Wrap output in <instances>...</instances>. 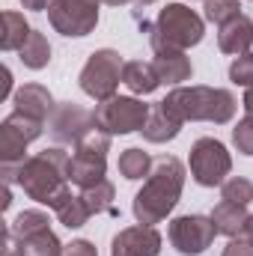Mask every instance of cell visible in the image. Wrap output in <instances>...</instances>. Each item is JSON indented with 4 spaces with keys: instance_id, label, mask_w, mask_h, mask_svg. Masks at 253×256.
<instances>
[{
    "instance_id": "obj_18",
    "label": "cell",
    "mask_w": 253,
    "mask_h": 256,
    "mask_svg": "<svg viewBox=\"0 0 253 256\" xmlns=\"http://www.w3.org/2000/svg\"><path fill=\"white\" fill-rule=\"evenodd\" d=\"M248 218H250L248 208H244L242 202H230V200H220V202L214 206V212H212L214 230H218L220 236H230V238H236V236L244 232Z\"/></svg>"
},
{
    "instance_id": "obj_23",
    "label": "cell",
    "mask_w": 253,
    "mask_h": 256,
    "mask_svg": "<svg viewBox=\"0 0 253 256\" xmlns=\"http://www.w3.org/2000/svg\"><path fill=\"white\" fill-rule=\"evenodd\" d=\"M42 230H51V226H48V214L39 212V208H27V212H21V214L9 224V238L18 242V238L36 236V232H42Z\"/></svg>"
},
{
    "instance_id": "obj_25",
    "label": "cell",
    "mask_w": 253,
    "mask_h": 256,
    "mask_svg": "<svg viewBox=\"0 0 253 256\" xmlns=\"http://www.w3.org/2000/svg\"><path fill=\"white\" fill-rule=\"evenodd\" d=\"M149 173H152V158L143 149L131 146V149H126L120 155V176H126V179H143Z\"/></svg>"
},
{
    "instance_id": "obj_5",
    "label": "cell",
    "mask_w": 253,
    "mask_h": 256,
    "mask_svg": "<svg viewBox=\"0 0 253 256\" xmlns=\"http://www.w3.org/2000/svg\"><path fill=\"white\" fill-rule=\"evenodd\" d=\"M122 68H126V63H122V57L116 51L102 48V51H92L90 54L86 66L80 68L78 84H80V90L90 98L108 102V98L116 96V86L122 84Z\"/></svg>"
},
{
    "instance_id": "obj_2",
    "label": "cell",
    "mask_w": 253,
    "mask_h": 256,
    "mask_svg": "<svg viewBox=\"0 0 253 256\" xmlns=\"http://www.w3.org/2000/svg\"><path fill=\"white\" fill-rule=\"evenodd\" d=\"M185 188V167L179 158L173 155H161L155 164H152V173L146 176L143 188L134 196V218L137 224H146V226H155L161 224L179 202Z\"/></svg>"
},
{
    "instance_id": "obj_34",
    "label": "cell",
    "mask_w": 253,
    "mask_h": 256,
    "mask_svg": "<svg viewBox=\"0 0 253 256\" xmlns=\"http://www.w3.org/2000/svg\"><path fill=\"white\" fill-rule=\"evenodd\" d=\"M21 3H24V9H33V12H42L51 6V0H21Z\"/></svg>"
},
{
    "instance_id": "obj_17",
    "label": "cell",
    "mask_w": 253,
    "mask_h": 256,
    "mask_svg": "<svg viewBox=\"0 0 253 256\" xmlns=\"http://www.w3.org/2000/svg\"><path fill=\"white\" fill-rule=\"evenodd\" d=\"M152 66H155L161 84H182L194 74V66L185 57V51H176V48H158Z\"/></svg>"
},
{
    "instance_id": "obj_12",
    "label": "cell",
    "mask_w": 253,
    "mask_h": 256,
    "mask_svg": "<svg viewBox=\"0 0 253 256\" xmlns=\"http://www.w3.org/2000/svg\"><path fill=\"white\" fill-rule=\"evenodd\" d=\"M161 244H164V238L155 226L137 224V226H126L116 232L110 256H158Z\"/></svg>"
},
{
    "instance_id": "obj_15",
    "label": "cell",
    "mask_w": 253,
    "mask_h": 256,
    "mask_svg": "<svg viewBox=\"0 0 253 256\" xmlns=\"http://www.w3.org/2000/svg\"><path fill=\"white\" fill-rule=\"evenodd\" d=\"M15 110L24 114V116H33V120H48V114L54 110V98L48 92V86L42 84H24L18 92H15Z\"/></svg>"
},
{
    "instance_id": "obj_7",
    "label": "cell",
    "mask_w": 253,
    "mask_h": 256,
    "mask_svg": "<svg viewBox=\"0 0 253 256\" xmlns=\"http://www.w3.org/2000/svg\"><path fill=\"white\" fill-rule=\"evenodd\" d=\"M230 170H232V158L220 140L200 137L190 146V176L196 179V185H202V188L224 185Z\"/></svg>"
},
{
    "instance_id": "obj_24",
    "label": "cell",
    "mask_w": 253,
    "mask_h": 256,
    "mask_svg": "<svg viewBox=\"0 0 253 256\" xmlns=\"http://www.w3.org/2000/svg\"><path fill=\"white\" fill-rule=\"evenodd\" d=\"M80 200H84V206L90 208V214H102V212H110L114 208V185L108 182V179H102V182H96V185H90V188H80L78 194Z\"/></svg>"
},
{
    "instance_id": "obj_28",
    "label": "cell",
    "mask_w": 253,
    "mask_h": 256,
    "mask_svg": "<svg viewBox=\"0 0 253 256\" xmlns=\"http://www.w3.org/2000/svg\"><path fill=\"white\" fill-rule=\"evenodd\" d=\"M202 9H206V18L214 21V24H226L236 15H242L238 12V0H206Z\"/></svg>"
},
{
    "instance_id": "obj_26",
    "label": "cell",
    "mask_w": 253,
    "mask_h": 256,
    "mask_svg": "<svg viewBox=\"0 0 253 256\" xmlns=\"http://www.w3.org/2000/svg\"><path fill=\"white\" fill-rule=\"evenodd\" d=\"M57 218H60V224H63V226H68V230H78V226H84L92 214H90V208L84 206V200L72 194L63 206L57 208Z\"/></svg>"
},
{
    "instance_id": "obj_36",
    "label": "cell",
    "mask_w": 253,
    "mask_h": 256,
    "mask_svg": "<svg viewBox=\"0 0 253 256\" xmlns=\"http://www.w3.org/2000/svg\"><path fill=\"white\" fill-rule=\"evenodd\" d=\"M244 238H250L253 242V214L248 218V224H244Z\"/></svg>"
},
{
    "instance_id": "obj_13",
    "label": "cell",
    "mask_w": 253,
    "mask_h": 256,
    "mask_svg": "<svg viewBox=\"0 0 253 256\" xmlns=\"http://www.w3.org/2000/svg\"><path fill=\"white\" fill-rule=\"evenodd\" d=\"M104 170H108V155L78 149L68 161V182L78 185V188H90V185L104 179Z\"/></svg>"
},
{
    "instance_id": "obj_27",
    "label": "cell",
    "mask_w": 253,
    "mask_h": 256,
    "mask_svg": "<svg viewBox=\"0 0 253 256\" xmlns=\"http://www.w3.org/2000/svg\"><path fill=\"white\" fill-rule=\"evenodd\" d=\"M220 194H224V200H230V202L248 206L253 200V182L244 179V176H232V179H226V182L220 185Z\"/></svg>"
},
{
    "instance_id": "obj_29",
    "label": "cell",
    "mask_w": 253,
    "mask_h": 256,
    "mask_svg": "<svg viewBox=\"0 0 253 256\" xmlns=\"http://www.w3.org/2000/svg\"><path fill=\"white\" fill-rule=\"evenodd\" d=\"M230 80L250 90L253 86V54H242V57L232 60V66H230Z\"/></svg>"
},
{
    "instance_id": "obj_11",
    "label": "cell",
    "mask_w": 253,
    "mask_h": 256,
    "mask_svg": "<svg viewBox=\"0 0 253 256\" xmlns=\"http://www.w3.org/2000/svg\"><path fill=\"white\" fill-rule=\"evenodd\" d=\"M92 128H96V116H92L90 110H84V108H78V104H72V102L54 108L51 134H54L57 143H68V146L74 143V146H78Z\"/></svg>"
},
{
    "instance_id": "obj_9",
    "label": "cell",
    "mask_w": 253,
    "mask_h": 256,
    "mask_svg": "<svg viewBox=\"0 0 253 256\" xmlns=\"http://www.w3.org/2000/svg\"><path fill=\"white\" fill-rule=\"evenodd\" d=\"M45 122L24 116V114H9L0 126V161L3 164H21L24 161V149L42 134Z\"/></svg>"
},
{
    "instance_id": "obj_38",
    "label": "cell",
    "mask_w": 253,
    "mask_h": 256,
    "mask_svg": "<svg viewBox=\"0 0 253 256\" xmlns=\"http://www.w3.org/2000/svg\"><path fill=\"white\" fill-rule=\"evenodd\" d=\"M149 3H155V0H134V6H149Z\"/></svg>"
},
{
    "instance_id": "obj_14",
    "label": "cell",
    "mask_w": 253,
    "mask_h": 256,
    "mask_svg": "<svg viewBox=\"0 0 253 256\" xmlns=\"http://www.w3.org/2000/svg\"><path fill=\"white\" fill-rule=\"evenodd\" d=\"M250 45H253V21L248 15H236L232 21L220 24V30H218V48L224 54L242 57V54L250 51Z\"/></svg>"
},
{
    "instance_id": "obj_6",
    "label": "cell",
    "mask_w": 253,
    "mask_h": 256,
    "mask_svg": "<svg viewBox=\"0 0 253 256\" xmlns=\"http://www.w3.org/2000/svg\"><path fill=\"white\" fill-rule=\"evenodd\" d=\"M152 108L131 98V96H114L108 102H98L92 116L96 126L108 134H131V131H143L146 120H149Z\"/></svg>"
},
{
    "instance_id": "obj_31",
    "label": "cell",
    "mask_w": 253,
    "mask_h": 256,
    "mask_svg": "<svg viewBox=\"0 0 253 256\" xmlns=\"http://www.w3.org/2000/svg\"><path fill=\"white\" fill-rule=\"evenodd\" d=\"M224 256H253V242L236 236V238H230V244L224 248Z\"/></svg>"
},
{
    "instance_id": "obj_4",
    "label": "cell",
    "mask_w": 253,
    "mask_h": 256,
    "mask_svg": "<svg viewBox=\"0 0 253 256\" xmlns=\"http://www.w3.org/2000/svg\"><path fill=\"white\" fill-rule=\"evenodd\" d=\"M146 30H149V42H152L155 51H158V48L185 51L190 45H200L202 36H206L202 18H200L194 9L182 6V3H167V6L161 9L158 21H155L152 27H146Z\"/></svg>"
},
{
    "instance_id": "obj_33",
    "label": "cell",
    "mask_w": 253,
    "mask_h": 256,
    "mask_svg": "<svg viewBox=\"0 0 253 256\" xmlns=\"http://www.w3.org/2000/svg\"><path fill=\"white\" fill-rule=\"evenodd\" d=\"M9 90H12V72L9 68H3V86H0V102L9 96Z\"/></svg>"
},
{
    "instance_id": "obj_3",
    "label": "cell",
    "mask_w": 253,
    "mask_h": 256,
    "mask_svg": "<svg viewBox=\"0 0 253 256\" xmlns=\"http://www.w3.org/2000/svg\"><path fill=\"white\" fill-rule=\"evenodd\" d=\"M164 104L182 120V122H194V120H206L214 126H224L236 116V96L230 90H218V86H176Z\"/></svg>"
},
{
    "instance_id": "obj_19",
    "label": "cell",
    "mask_w": 253,
    "mask_h": 256,
    "mask_svg": "<svg viewBox=\"0 0 253 256\" xmlns=\"http://www.w3.org/2000/svg\"><path fill=\"white\" fill-rule=\"evenodd\" d=\"M122 84H126L134 96H149V92H155L161 86V78H158V72H155L152 63L131 60L122 68Z\"/></svg>"
},
{
    "instance_id": "obj_37",
    "label": "cell",
    "mask_w": 253,
    "mask_h": 256,
    "mask_svg": "<svg viewBox=\"0 0 253 256\" xmlns=\"http://www.w3.org/2000/svg\"><path fill=\"white\" fill-rule=\"evenodd\" d=\"M102 3H110V6H126V3H134V0H102Z\"/></svg>"
},
{
    "instance_id": "obj_10",
    "label": "cell",
    "mask_w": 253,
    "mask_h": 256,
    "mask_svg": "<svg viewBox=\"0 0 253 256\" xmlns=\"http://www.w3.org/2000/svg\"><path fill=\"white\" fill-rule=\"evenodd\" d=\"M218 230H214V220L212 218H202V214H182L170 224V242L173 248L182 256H200L206 254L214 242Z\"/></svg>"
},
{
    "instance_id": "obj_20",
    "label": "cell",
    "mask_w": 253,
    "mask_h": 256,
    "mask_svg": "<svg viewBox=\"0 0 253 256\" xmlns=\"http://www.w3.org/2000/svg\"><path fill=\"white\" fill-rule=\"evenodd\" d=\"M9 244H12L15 256H63V244L51 230H42V232L18 238V242L9 238Z\"/></svg>"
},
{
    "instance_id": "obj_1",
    "label": "cell",
    "mask_w": 253,
    "mask_h": 256,
    "mask_svg": "<svg viewBox=\"0 0 253 256\" xmlns=\"http://www.w3.org/2000/svg\"><path fill=\"white\" fill-rule=\"evenodd\" d=\"M68 161H72L68 152H63L60 146H51V149L21 161L15 170H12V164H6L3 182L9 185L15 179L30 200H36V202L57 212L72 196V191H68Z\"/></svg>"
},
{
    "instance_id": "obj_35",
    "label": "cell",
    "mask_w": 253,
    "mask_h": 256,
    "mask_svg": "<svg viewBox=\"0 0 253 256\" xmlns=\"http://www.w3.org/2000/svg\"><path fill=\"white\" fill-rule=\"evenodd\" d=\"M242 104H244V110H248V116H253V86L248 90V92H244V102H242Z\"/></svg>"
},
{
    "instance_id": "obj_22",
    "label": "cell",
    "mask_w": 253,
    "mask_h": 256,
    "mask_svg": "<svg viewBox=\"0 0 253 256\" xmlns=\"http://www.w3.org/2000/svg\"><path fill=\"white\" fill-rule=\"evenodd\" d=\"M18 57H21V63L27 66V68H45V66L51 63V45H48V36L39 33V30H33L30 39L21 45Z\"/></svg>"
},
{
    "instance_id": "obj_32",
    "label": "cell",
    "mask_w": 253,
    "mask_h": 256,
    "mask_svg": "<svg viewBox=\"0 0 253 256\" xmlns=\"http://www.w3.org/2000/svg\"><path fill=\"white\" fill-rule=\"evenodd\" d=\"M63 256H98V250H96L92 242L78 238V242H72V244H66L63 248Z\"/></svg>"
},
{
    "instance_id": "obj_8",
    "label": "cell",
    "mask_w": 253,
    "mask_h": 256,
    "mask_svg": "<svg viewBox=\"0 0 253 256\" xmlns=\"http://www.w3.org/2000/svg\"><path fill=\"white\" fill-rule=\"evenodd\" d=\"M102 0H51L48 21L63 36H90L98 24Z\"/></svg>"
},
{
    "instance_id": "obj_16",
    "label": "cell",
    "mask_w": 253,
    "mask_h": 256,
    "mask_svg": "<svg viewBox=\"0 0 253 256\" xmlns=\"http://www.w3.org/2000/svg\"><path fill=\"white\" fill-rule=\"evenodd\" d=\"M182 120L164 104V102H158V104H152V114H149V120H146V126H143V137L149 140V143H167V140H173L179 131H182Z\"/></svg>"
},
{
    "instance_id": "obj_30",
    "label": "cell",
    "mask_w": 253,
    "mask_h": 256,
    "mask_svg": "<svg viewBox=\"0 0 253 256\" xmlns=\"http://www.w3.org/2000/svg\"><path fill=\"white\" fill-rule=\"evenodd\" d=\"M232 143L242 155H253V116H244L232 128Z\"/></svg>"
},
{
    "instance_id": "obj_21",
    "label": "cell",
    "mask_w": 253,
    "mask_h": 256,
    "mask_svg": "<svg viewBox=\"0 0 253 256\" xmlns=\"http://www.w3.org/2000/svg\"><path fill=\"white\" fill-rule=\"evenodd\" d=\"M0 24H3V30H0V48L3 51H21V45L33 33L30 24H27V18L21 12H3Z\"/></svg>"
}]
</instances>
